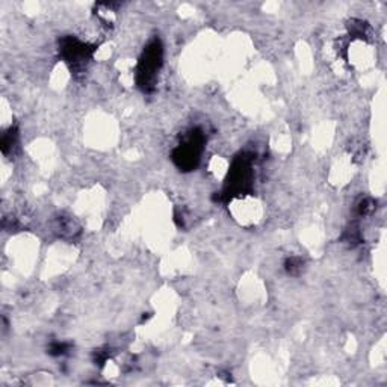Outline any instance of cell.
Masks as SVG:
<instances>
[{
    "mask_svg": "<svg viewBox=\"0 0 387 387\" xmlns=\"http://www.w3.org/2000/svg\"><path fill=\"white\" fill-rule=\"evenodd\" d=\"M301 267H303V262L298 258H291V259L286 260V269L289 271L291 274H295V271L300 269Z\"/></svg>",
    "mask_w": 387,
    "mask_h": 387,
    "instance_id": "obj_4",
    "label": "cell"
},
{
    "mask_svg": "<svg viewBox=\"0 0 387 387\" xmlns=\"http://www.w3.org/2000/svg\"><path fill=\"white\" fill-rule=\"evenodd\" d=\"M162 65V47L159 41L153 43L145 48V52L138 65V82L144 89H148L154 82L156 73L159 71Z\"/></svg>",
    "mask_w": 387,
    "mask_h": 387,
    "instance_id": "obj_1",
    "label": "cell"
},
{
    "mask_svg": "<svg viewBox=\"0 0 387 387\" xmlns=\"http://www.w3.org/2000/svg\"><path fill=\"white\" fill-rule=\"evenodd\" d=\"M203 145V135L201 132H191V135L188 136L183 144L174 153V161L180 168L185 170H192L195 168L197 162L200 158V150Z\"/></svg>",
    "mask_w": 387,
    "mask_h": 387,
    "instance_id": "obj_2",
    "label": "cell"
},
{
    "mask_svg": "<svg viewBox=\"0 0 387 387\" xmlns=\"http://www.w3.org/2000/svg\"><path fill=\"white\" fill-rule=\"evenodd\" d=\"M93 51L94 48H91L88 44L80 43V41L74 39V38L64 39L62 53L65 56V60H67V62L73 64L74 67L84 65V62L87 60H89V56H91Z\"/></svg>",
    "mask_w": 387,
    "mask_h": 387,
    "instance_id": "obj_3",
    "label": "cell"
},
{
    "mask_svg": "<svg viewBox=\"0 0 387 387\" xmlns=\"http://www.w3.org/2000/svg\"><path fill=\"white\" fill-rule=\"evenodd\" d=\"M65 351H67V345L65 343H55L51 348V354H53V356H62Z\"/></svg>",
    "mask_w": 387,
    "mask_h": 387,
    "instance_id": "obj_5",
    "label": "cell"
}]
</instances>
